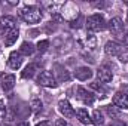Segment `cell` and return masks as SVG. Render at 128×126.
<instances>
[{
	"mask_svg": "<svg viewBox=\"0 0 128 126\" xmlns=\"http://www.w3.org/2000/svg\"><path fill=\"white\" fill-rule=\"evenodd\" d=\"M113 105H116L118 108L127 110L128 108V96L124 95L122 92H116L115 96H113Z\"/></svg>",
	"mask_w": 128,
	"mask_h": 126,
	"instance_id": "7c38bea8",
	"label": "cell"
},
{
	"mask_svg": "<svg viewBox=\"0 0 128 126\" xmlns=\"http://www.w3.org/2000/svg\"><path fill=\"white\" fill-rule=\"evenodd\" d=\"M32 108L34 110V111L42 110V101H40V99H37V98H33V99H32Z\"/></svg>",
	"mask_w": 128,
	"mask_h": 126,
	"instance_id": "cb8c5ba5",
	"label": "cell"
},
{
	"mask_svg": "<svg viewBox=\"0 0 128 126\" xmlns=\"http://www.w3.org/2000/svg\"><path fill=\"white\" fill-rule=\"evenodd\" d=\"M91 122L94 123L96 126H104V116L100 110H96L91 116Z\"/></svg>",
	"mask_w": 128,
	"mask_h": 126,
	"instance_id": "ffe728a7",
	"label": "cell"
},
{
	"mask_svg": "<svg viewBox=\"0 0 128 126\" xmlns=\"http://www.w3.org/2000/svg\"><path fill=\"white\" fill-rule=\"evenodd\" d=\"M90 86H91V89H94V91H97V92H101V94H106V91H104V88H103L101 85H98L97 82H94V83H91Z\"/></svg>",
	"mask_w": 128,
	"mask_h": 126,
	"instance_id": "d4e9b609",
	"label": "cell"
},
{
	"mask_svg": "<svg viewBox=\"0 0 128 126\" xmlns=\"http://www.w3.org/2000/svg\"><path fill=\"white\" fill-rule=\"evenodd\" d=\"M18 37H20L18 28H15V30H12V31L6 33V36H4V45H6V46H12V45L18 40Z\"/></svg>",
	"mask_w": 128,
	"mask_h": 126,
	"instance_id": "2e32d148",
	"label": "cell"
},
{
	"mask_svg": "<svg viewBox=\"0 0 128 126\" xmlns=\"http://www.w3.org/2000/svg\"><path fill=\"white\" fill-rule=\"evenodd\" d=\"M21 64H22V55L20 54V52H10V55H9V60H8V65L12 68V70H18L20 67H21Z\"/></svg>",
	"mask_w": 128,
	"mask_h": 126,
	"instance_id": "ba28073f",
	"label": "cell"
},
{
	"mask_svg": "<svg viewBox=\"0 0 128 126\" xmlns=\"http://www.w3.org/2000/svg\"><path fill=\"white\" fill-rule=\"evenodd\" d=\"M4 114H6V108H4V104L0 101V120L4 117Z\"/></svg>",
	"mask_w": 128,
	"mask_h": 126,
	"instance_id": "484cf974",
	"label": "cell"
},
{
	"mask_svg": "<svg viewBox=\"0 0 128 126\" xmlns=\"http://www.w3.org/2000/svg\"><path fill=\"white\" fill-rule=\"evenodd\" d=\"M109 30L113 33V34H121L124 30V22L119 16H115L109 21Z\"/></svg>",
	"mask_w": 128,
	"mask_h": 126,
	"instance_id": "30bf717a",
	"label": "cell"
},
{
	"mask_svg": "<svg viewBox=\"0 0 128 126\" xmlns=\"http://www.w3.org/2000/svg\"><path fill=\"white\" fill-rule=\"evenodd\" d=\"M34 51H36V48L33 46L32 43H28V42H24V43L21 45V48H20V54L24 55V57H30V55H33Z\"/></svg>",
	"mask_w": 128,
	"mask_h": 126,
	"instance_id": "ac0fdd59",
	"label": "cell"
},
{
	"mask_svg": "<svg viewBox=\"0 0 128 126\" xmlns=\"http://www.w3.org/2000/svg\"><path fill=\"white\" fill-rule=\"evenodd\" d=\"M55 126H70V125H68L64 119H58V120L55 122Z\"/></svg>",
	"mask_w": 128,
	"mask_h": 126,
	"instance_id": "4316f807",
	"label": "cell"
},
{
	"mask_svg": "<svg viewBox=\"0 0 128 126\" xmlns=\"http://www.w3.org/2000/svg\"><path fill=\"white\" fill-rule=\"evenodd\" d=\"M20 16H21L22 21H26L28 24H36L42 19V12L36 6H26L24 9H21Z\"/></svg>",
	"mask_w": 128,
	"mask_h": 126,
	"instance_id": "6da1fadb",
	"label": "cell"
},
{
	"mask_svg": "<svg viewBox=\"0 0 128 126\" xmlns=\"http://www.w3.org/2000/svg\"><path fill=\"white\" fill-rule=\"evenodd\" d=\"M16 126H30V125H28L27 122H21V123H18Z\"/></svg>",
	"mask_w": 128,
	"mask_h": 126,
	"instance_id": "1f68e13d",
	"label": "cell"
},
{
	"mask_svg": "<svg viewBox=\"0 0 128 126\" xmlns=\"http://www.w3.org/2000/svg\"><path fill=\"white\" fill-rule=\"evenodd\" d=\"M97 77H98V80H100L101 83H109V82H112V79H113V73H112V70H109L107 67H100L98 71H97Z\"/></svg>",
	"mask_w": 128,
	"mask_h": 126,
	"instance_id": "9c48e42d",
	"label": "cell"
},
{
	"mask_svg": "<svg viewBox=\"0 0 128 126\" xmlns=\"http://www.w3.org/2000/svg\"><path fill=\"white\" fill-rule=\"evenodd\" d=\"M121 37L124 39V43H125V45L128 46V34H124V36H121Z\"/></svg>",
	"mask_w": 128,
	"mask_h": 126,
	"instance_id": "4dcf8cb0",
	"label": "cell"
},
{
	"mask_svg": "<svg viewBox=\"0 0 128 126\" xmlns=\"http://www.w3.org/2000/svg\"><path fill=\"white\" fill-rule=\"evenodd\" d=\"M76 96H78L84 104H88V105H91V104L96 101L94 94H92V92H90L88 89L82 88V86H78V88H76Z\"/></svg>",
	"mask_w": 128,
	"mask_h": 126,
	"instance_id": "8992f818",
	"label": "cell"
},
{
	"mask_svg": "<svg viewBox=\"0 0 128 126\" xmlns=\"http://www.w3.org/2000/svg\"><path fill=\"white\" fill-rule=\"evenodd\" d=\"M104 52L109 57H121L124 54V46L118 42H107L104 46Z\"/></svg>",
	"mask_w": 128,
	"mask_h": 126,
	"instance_id": "5b68a950",
	"label": "cell"
},
{
	"mask_svg": "<svg viewBox=\"0 0 128 126\" xmlns=\"http://www.w3.org/2000/svg\"><path fill=\"white\" fill-rule=\"evenodd\" d=\"M36 126H52V123H51L49 120H45V122H40V123H37Z\"/></svg>",
	"mask_w": 128,
	"mask_h": 126,
	"instance_id": "f1b7e54d",
	"label": "cell"
},
{
	"mask_svg": "<svg viewBox=\"0 0 128 126\" xmlns=\"http://www.w3.org/2000/svg\"><path fill=\"white\" fill-rule=\"evenodd\" d=\"M55 70H57L55 73H57L60 82H67V80H70V73H68L64 67H61V65H55Z\"/></svg>",
	"mask_w": 128,
	"mask_h": 126,
	"instance_id": "d6986e66",
	"label": "cell"
},
{
	"mask_svg": "<svg viewBox=\"0 0 128 126\" xmlns=\"http://www.w3.org/2000/svg\"><path fill=\"white\" fill-rule=\"evenodd\" d=\"M119 92H122V94H124V95H127V96H128V86H127V85H125V86H122Z\"/></svg>",
	"mask_w": 128,
	"mask_h": 126,
	"instance_id": "f546056e",
	"label": "cell"
},
{
	"mask_svg": "<svg viewBox=\"0 0 128 126\" xmlns=\"http://www.w3.org/2000/svg\"><path fill=\"white\" fill-rule=\"evenodd\" d=\"M36 82H37V85H40V86H45V88H55L58 83H57V79H55V76L51 73V71H48V70H43V71H40L39 74H37V79H36Z\"/></svg>",
	"mask_w": 128,
	"mask_h": 126,
	"instance_id": "7a4b0ae2",
	"label": "cell"
},
{
	"mask_svg": "<svg viewBox=\"0 0 128 126\" xmlns=\"http://www.w3.org/2000/svg\"><path fill=\"white\" fill-rule=\"evenodd\" d=\"M15 76L14 74H4L3 77H2V80H0V83H2V89L3 91H10L14 86H15Z\"/></svg>",
	"mask_w": 128,
	"mask_h": 126,
	"instance_id": "5bb4252c",
	"label": "cell"
},
{
	"mask_svg": "<svg viewBox=\"0 0 128 126\" xmlns=\"http://www.w3.org/2000/svg\"><path fill=\"white\" fill-rule=\"evenodd\" d=\"M58 110H60V113L63 114L64 117H73L74 116V108L72 107V104L67 101V99H61L60 102H58Z\"/></svg>",
	"mask_w": 128,
	"mask_h": 126,
	"instance_id": "52a82bcc",
	"label": "cell"
},
{
	"mask_svg": "<svg viewBox=\"0 0 128 126\" xmlns=\"http://www.w3.org/2000/svg\"><path fill=\"white\" fill-rule=\"evenodd\" d=\"M82 43H84V46H85L86 49H90V51H94V49H96V46H97V39H96V36H94L91 31L86 33V34H85V40H84Z\"/></svg>",
	"mask_w": 128,
	"mask_h": 126,
	"instance_id": "9a60e30c",
	"label": "cell"
},
{
	"mask_svg": "<svg viewBox=\"0 0 128 126\" xmlns=\"http://www.w3.org/2000/svg\"><path fill=\"white\" fill-rule=\"evenodd\" d=\"M48 46H49V42H48V40H40V42L37 43L36 49H37L40 54H43V52H46V51H48Z\"/></svg>",
	"mask_w": 128,
	"mask_h": 126,
	"instance_id": "603a6c76",
	"label": "cell"
},
{
	"mask_svg": "<svg viewBox=\"0 0 128 126\" xmlns=\"http://www.w3.org/2000/svg\"><path fill=\"white\" fill-rule=\"evenodd\" d=\"M0 25L9 33V31H12V30H15V27H16V21H15L14 16L6 15V16H2V18H0Z\"/></svg>",
	"mask_w": 128,
	"mask_h": 126,
	"instance_id": "8fae6325",
	"label": "cell"
},
{
	"mask_svg": "<svg viewBox=\"0 0 128 126\" xmlns=\"http://www.w3.org/2000/svg\"><path fill=\"white\" fill-rule=\"evenodd\" d=\"M106 113H107L109 117L115 119V117L119 116V108H118L116 105H107V107H106Z\"/></svg>",
	"mask_w": 128,
	"mask_h": 126,
	"instance_id": "7402d4cb",
	"label": "cell"
},
{
	"mask_svg": "<svg viewBox=\"0 0 128 126\" xmlns=\"http://www.w3.org/2000/svg\"><path fill=\"white\" fill-rule=\"evenodd\" d=\"M104 27H106V21H104V18H103L100 13L91 15V16L86 19V28H88L91 33L104 30Z\"/></svg>",
	"mask_w": 128,
	"mask_h": 126,
	"instance_id": "277c9868",
	"label": "cell"
},
{
	"mask_svg": "<svg viewBox=\"0 0 128 126\" xmlns=\"http://www.w3.org/2000/svg\"><path fill=\"white\" fill-rule=\"evenodd\" d=\"M79 16V9L78 6L73 3V1H66L63 4V9H61V18L66 21H74L76 18Z\"/></svg>",
	"mask_w": 128,
	"mask_h": 126,
	"instance_id": "3957f363",
	"label": "cell"
},
{
	"mask_svg": "<svg viewBox=\"0 0 128 126\" xmlns=\"http://www.w3.org/2000/svg\"><path fill=\"white\" fill-rule=\"evenodd\" d=\"M127 22H128V12H127Z\"/></svg>",
	"mask_w": 128,
	"mask_h": 126,
	"instance_id": "d6a6232c",
	"label": "cell"
},
{
	"mask_svg": "<svg viewBox=\"0 0 128 126\" xmlns=\"http://www.w3.org/2000/svg\"><path fill=\"white\" fill-rule=\"evenodd\" d=\"M74 76H76V79L85 82V80H88V79L92 77V70H91L90 67H79V68L74 71Z\"/></svg>",
	"mask_w": 128,
	"mask_h": 126,
	"instance_id": "4fadbf2b",
	"label": "cell"
},
{
	"mask_svg": "<svg viewBox=\"0 0 128 126\" xmlns=\"http://www.w3.org/2000/svg\"><path fill=\"white\" fill-rule=\"evenodd\" d=\"M110 126H127V123H125V122H122V120H115Z\"/></svg>",
	"mask_w": 128,
	"mask_h": 126,
	"instance_id": "83f0119b",
	"label": "cell"
},
{
	"mask_svg": "<svg viewBox=\"0 0 128 126\" xmlns=\"http://www.w3.org/2000/svg\"><path fill=\"white\" fill-rule=\"evenodd\" d=\"M36 71H37V65L36 64H28L26 68H24V71H22V77L24 79H32L33 76L36 74Z\"/></svg>",
	"mask_w": 128,
	"mask_h": 126,
	"instance_id": "44dd1931",
	"label": "cell"
},
{
	"mask_svg": "<svg viewBox=\"0 0 128 126\" xmlns=\"http://www.w3.org/2000/svg\"><path fill=\"white\" fill-rule=\"evenodd\" d=\"M76 116H78V119H79V122H80L82 125H90V123H92V122H91V116L88 114V110H85V108H79L78 113H76Z\"/></svg>",
	"mask_w": 128,
	"mask_h": 126,
	"instance_id": "e0dca14e",
	"label": "cell"
}]
</instances>
